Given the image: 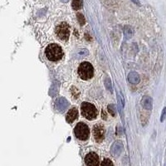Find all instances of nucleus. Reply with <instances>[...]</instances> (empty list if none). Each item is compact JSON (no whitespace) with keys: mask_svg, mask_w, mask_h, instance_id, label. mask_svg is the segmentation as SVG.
Here are the masks:
<instances>
[{"mask_svg":"<svg viewBox=\"0 0 166 166\" xmlns=\"http://www.w3.org/2000/svg\"><path fill=\"white\" fill-rule=\"evenodd\" d=\"M165 116H166V107L163 110V112H162V116H161V118H160V121H164V119H165Z\"/></svg>","mask_w":166,"mask_h":166,"instance_id":"nucleus-17","label":"nucleus"},{"mask_svg":"<svg viewBox=\"0 0 166 166\" xmlns=\"http://www.w3.org/2000/svg\"><path fill=\"white\" fill-rule=\"evenodd\" d=\"M77 18L78 19V22L81 25H84L85 23H86V20H85L84 16L82 15V13H77Z\"/></svg>","mask_w":166,"mask_h":166,"instance_id":"nucleus-14","label":"nucleus"},{"mask_svg":"<svg viewBox=\"0 0 166 166\" xmlns=\"http://www.w3.org/2000/svg\"><path fill=\"white\" fill-rule=\"evenodd\" d=\"M45 54L48 60L52 62H57L62 59L63 56V52L59 45L53 43L47 47L45 50Z\"/></svg>","mask_w":166,"mask_h":166,"instance_id":"nucleus-1","label":"nucleus"},{"mask_svg":"<svg viewBox=\"0 0 166 166\" xmlns=\"http://www.w3.org/2000/svg\"><path fill=\"white\" fill-rule=\"evenodd\" d=\"M74 134L77 139L81 140H87L89 138L90 130L87 125L80 122L76 126L74 129Z\"/></svg>","mask_w":166,"mask_h":166,"instance_id":"nucleus-4","label":"nucleus"},{"mask_svg":"<svg viewBox=\"0 0 166 166\" xmlns=\"http://www.w3.org/2000/svg\"><path fill=\"white\" fill-rule=\"evenodd\" d=\"M141 105L146 110H151L152 109V99L150 96H144L141 100Z\"/></svg>","mask_w":166,"mask_h":166,"instance_id":"nucleus-10","label":"nucleus"},{"mask_svg":"<svg viewBox=\"0 0 166 166\" xmlns=\"http://www.w3.org/2000/svg\"><path fill=\"white\" fill-rule=\"evenodd\" d=\"M56 108L57 109L58 111H64L66 108V106L69 105V103L64 98H59L56 100Z\"/></svg>","mask_w":166,"mask_h":166,"instance_id":"nucleus-9","label":"nucleus"},{"mask_svg":"<svg viewBox=\"0 0 166 166\" xmlns=\"http://www.w3.org/2000/svg\"><path fill=\"white\" fill-rule=\"evenodd\" d=\"M132 2H134V3H137V4H140V2H139V0H131Z\"/></svg>","mask_w":166,"mask_h":166,"instance_id":"nucleus-18","label":"nucleus"},{"mask_svg":"<svg viewBox=\"0 0 166 166\" xmlns=\"http://www.w3.org/2000/svg\"><path fill=\"white\" fill-rule=\"evenodd\" d=\"M56 32L59 38L62 40L66 41L68 40L69 35H70V30H69V25L66 23H62L59 24L57 28H56Z\"/></svg>","mask_w":166,"mask_h":166,"instance_id":"nucleus-5","label":"nucleus"},{"mask_svg":"<svg viewBox=\"0 0 166 166\" xmlns=\"http://www.w3.org/2000/svg\"><path fill=\"white\" fill-rule=\"evenodd\" d=\"M122 150V145H121L120 143H115L112 146L111 149V155L113 156H116L117 155L121 153V151Z\"/></svg>","mask_w":166,"mask_h":166,"instance_id":"nucleus-12","label":"nucleus"},{"mask_svg":"<svg viewBox=\"0 0 166 166\" xmlns=\"http://www.w3.org/2000/svg\"><path fill=\"white\" fill-rule=\"evenodd\" d=\"M108 111L111 113V115L112 116H116V109H115V106L113 105H110L108 106Z\"/></svg>","mask_w":166,"mask_h":166,"instance_id":"nucleus-15","label":"nucleus"},{"mask_svg":"<svg viewBox=\"0 0 166 166\" xmlns=\"http://www.w3.org/2000/svg\"><path fill=\"white\" fill-rule=\"evenodd\" d=\"M78 74L83 80L91 79L94 74V69L92 64L89 62H82L78 67Z\"/></svg>","mask_w":166,"mask_h":166,"instance_id":"nucleus-3","label":"nucleus"},{"mask_svg":"<svg viewBox=\"0 0 166 166\" xmlns=\"http://www.w3.org/2000/svg\"><path fill=\"white\" fill-rule=\"evenodd\" d=\"M100 164H101V165H108V164L113 165V163H112L110 160H107V159H106V160H104V161H102Z\"/></svg>","mask_w":166,"mask_h":166,"instance_id":"nucleus-16","label":"nucleus"},{"mask_svg":"<svg viewBox=\"0 0 166 166\" xmlns=\"http://www.w3.org/2000/svg\"><path fill=\"white\" fill-rule=\"evenodd\" d=\"M128 80L132 84H137L140 82V77H139V75L136 72L132 71V72H130L128 75Z\"/></svg>","mask_w":166,"mask_h":166,"instance_id":"nucleus-11","label":"nucleus"},{"mask_svg":"<svg viewBox=\"0 0 166 166\" xmlns=\"http://www.w3.org/2000/svg\"><path fill=\"white\" fill-rule=\"evenodd\" d=\"M81 111H82V116L86 117L87 119L92 121L95 119L97 116V110L92 104L88 102H83L81 106Z\"/></svg>","mask_w":166,"mask_h":166,"instance_id":"nucleus-2","label":"nucleus"},{"mask_svg":"<svg viewBox=\"0 0 166 166\" xmlns=\"http://www.w3.org/2000/svg\"><path fill=\"white\" fill-rule=\"evenodd\" d=\"M82 7V0H73L72 1V8L75 10H78Z\"/></svg>","mask_w":166,"mask_h":166,"instance_id":"nucleus-13","label":"nucleus"},{"mask_svg":"<svg viewBox=\"0 0 166 166\" xmlns=\"http://www.w3.org/2000/svg\"><path fill=\"white\" fill-rule=\"evenodd\" d=\"M85 163L87 165H98V164H100L98 155L93 152L87 155L86 158H85Z\"/></svg>","mask_w":166,"mask_h":166,"instance_id":"nucleus-7","label":"nucleus"},{"mask_svg":"<svg viewBox=\"0 0 166 166\" xmlns=\"http://www.w3.org/2000/svg\"><path fill=\"white\" fill-rule=\"evenodd\" d=\"M77 117H78L77 110L76 108H72L71 109L70 111H68V112L66 114V120L68 123H71V122H73Z\"/></svg>","mask_w":166,"mask_h":166,"instance_id":"nucleus-8","label":"nucleus"},{"mask_svg":"<svg viewBox=\"0 0 166 166\" xmlns=\"http://www.w3.org/2000/svg\"><path fill=\"white\" fill-rule=\"evenodd\" d=\"M62 2H63V3H66V2H67V1H68V0H62Z\"/></svg>","mask_w":166,"mask_h":166,"instance_id":"nucleus-19","label":"nucleus"},{"mask_svg":"<svg viewBox=\"0 0 166 166\" xmlns=\"http://www.w3.org/2000/svg\"><path fill=\"white\" fill-rule=\"evenodd\" d=\"M105 130L102 125H96L93 128V135L96 142H101L104 139Z\"/></svg>","mask_w":166,"mask_h":166,"instance_id":"nucleus-6","label":"nucleus"}]
</instances>
